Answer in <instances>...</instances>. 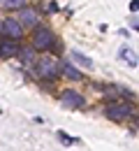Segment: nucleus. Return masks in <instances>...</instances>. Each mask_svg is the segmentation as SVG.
Wrapping results in <instances>:
<instances>
[{
    "mask_svg": "<svg viewBox=\"0 0 139 151\" xmlns=\"http://www.w3.org/2000/svg\"><path fill=\"white\" fill-rule=\"evenodd\" d=\"M35 72L42 79H56L60 75V65H58V58H40L35 63Z\"/></svg>",
    "mask_w": 139,
    "mask_h": 151,
    "instance_id": "1",
    "label": "nucleus"
},
{
    "mask_svg": "<svg viewBox=\"0 0 139 151\" xmlns=\"http://www.w3.org/2000/svg\"><path fill=\"white\" fill-rule=\"evenodd\" d=\"M53 44H56V35L49 30V28H35V35H33V49H37V51H49V49H53Z\"/></svg>",
    "mask_w": 139,
    "mask_h": 151,
    "instance_id": "2",
    "label": "nucleus"
},
{
    "mask_svg": "<svg viewBox=\"0 0 139 151\" xmlns=\"http://www.w3.org/2000/svg\"><path fill=\"white\" fill-rule=\"evenodd\" d=\"M2 33L12 40V42H16V40H21V35H23V26H21L16 19L7 17V19H2Z\"/></svg>",
    "mask_w": 139,
    "mask_h": 151,
    "instance_id": "3",
    "label": "nucleus"
},
{
    "mask_svg": "<svg viewBox=\"0 0 139 151\" xmlns=\"http://www.w3.org/2000/svg\"><path fill=\"white\" fill-rule=\"evenodd\" d=\"M130 114H135V107L130 102H111L107 107V116L109 119H125Z\"/></svg>",
    "mask_w": 139,
    "mask_h": 151,
    "instance_id": "4",
    "label": "nucleus"
},
{
    "mask_svg": "<svg viewBox=\"0 0 139 151\" xmlns=\"http://www.w3.org/2000/svg\"><path fill=\"white\" fill-rule=\"evenodd\" d=\"M60 102H63L65 107H70V109H79V107H83V95L67 88V91L60 93Z\"/></svg>",
    "mask_w": 139,
    "mask_h": 151,
    "instance_id": "5",
    "label": "nucleus"
},
{
    "mask_svg": "<svg viewBox=\"0 0 139 151\" xmlns=\"http://www.w3.org/2000/svg\"><path fill=\"white\" fill-rule=\"evenodd\" d=\"M16 21H23L21 26H37V12L33 7H21Z\"/></svg>",
    "mask_w": 139,
    "mask_h": 151,
    "instance_id": "6",
    "label": "nucleus"
},
{
    "mask_svg": "<svg viewBox=\"0 0 139 151\" xmlns=\"http://www.w3.org/2000/svg\"><path fill=\"white\" fill-rule=\"evenodd\" d=\"M19 51V44L12 40H0V58H14Z\"/></svg>",
    "mask_w": 139,
    "mask_h": 151,
    "instance_id": "7",
    "label": "nucleus"
},
{
    "mask_svg": "<svg viewBox=\"0 0 139 151\" xmlns=\"http://www.w3.org/2000/svg\"><path fill=\"white\" fill-rule=\"evenodd\" d=\"M70 58H72V63H79L81 68H93V58H88L86 54H81V51H77V49H72L70 51Z\"/></svg>",
    "mask_w": 139,
    "mask_h": 151,
    "instance_id": "8",
    "label": "nucleus"
},
{
    "mask_svg": "<svg viewBox=\"0 0 139 151\" xmlns=\"http://www.w3.org/2000/svg\"><path fill=\"white\" fill-rule=\"evenodd\" d=\"M118 56L123 58V60H125L130 68H137V51H135V49H130L128 44H125V47L118 51Z\"/></svg>",
    "mask_w": 139,
    "mask_h": 151,
    "instance_id": "9",
    "label": "nucleus"
},
{
    "mask_svg": "<svg viewBox=\"0 0 139 151\" xmlns=\"http://www.w3.org/2000/svg\"><path fill=\"white\" fill-rule=\"evenodd\" d=\"M60 72L67 77V79H72V81H79V79H83V75H81V72L74 68V65H72V63H65V65L60 68Z\"/></svg>",
    "mask_w": 139,
    "mask_h": 151,
    "instance_id": "10",
    "label": "nucleus"
},
{
    "mask_svg": "<svg viewBox=\"0 0 139 151\" xmlns=\"http://www.w3.org/2000/svg\"><path fill=\"white\" fill-rule=\"evenodd\" d=\"M16 56H21V60H26V63H30V60H35V49H23V47H19Z\"/></svg>",
    "mask_w": 139,
    "mask_h": 151,
    "instance_id": "11",
    "label": "nucleus"
},
{
    "mask_svg": "<svg viewBox=\"0 0 139 151\" xmlns=\"http://www.w3.org/2000/svg\"><path fill=\"white\" fill-rule=\"evenodd\" d=\"M2 5L7 9H21V7H26V0H2Z\"/></svg>",
    "mask_w": 139,
    "mask_h": 151,
    "instance_id": "12",
    "label": "nucleus"
},
{
    "mask_svg": "<svg viewBox=\"0 0 139 151\" xmlns=\"http://www.w3.org/2000/svg\"><path fill=\"white\" fill-rule=\"evenodd\" d=\"M56 135H58V139H60V142H63V144H67V147L77 142L74 137H70V135H65V130H58V132H56Z\"/></svg>",
    "mask_w": 139,
    "mask_h": 151,
    "instance_id": "13",
    "label": "nucleus"
},
{
    "mask_svg": "<svg viewBox=\"0 0 139 151\" xmlns=\"http://www.w3.org/2000/svg\"><path fill=\"white\" fill-rule=\"evenodd\" d=\"M0 33H2V23H0Z\"/></svg>",
    "mask_w": 139,
    "mask_h": 151,
    "instance_id": "14",
    "label": "nucleus"
},
{
    "mask_svg": "<svg viewBox=\"0 0 139 151\" xmlns=\"http://www.w3.org/2000/svg\"><path fill=\"white\" fill-rule=\"evenodd\" d=\"M0 2H2V0H0Z\"/></svg>",
    "mask_w": 139,
    "mask_h": 151,
    "instance_id": "15",
    "label": "nucleus"
}]
</instances>
